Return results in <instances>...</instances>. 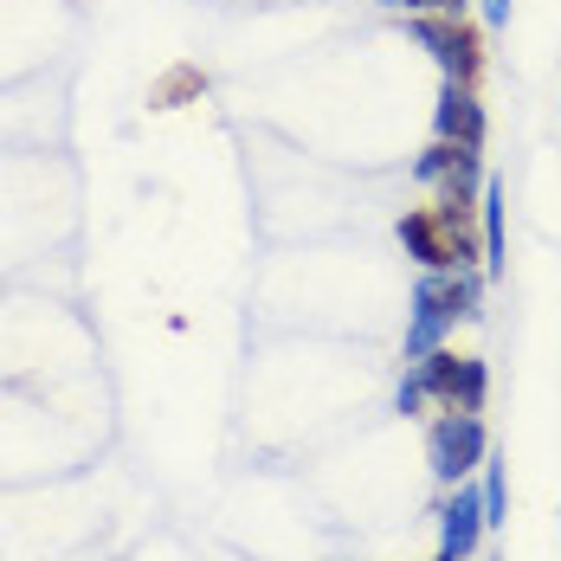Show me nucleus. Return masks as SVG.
<instances>
[{
  "label": "nucleus",
  "instance_id": "nucleus-1",
  "mask_svg": "<svg viewBox=\"0 0 561 561\" xmlns=\"http://www.w3.org/2000/svg\"><path fill=\"white\" fill-rule=\"evenodd\" d=\"M484 304V278L465 265V272H420L413 284V317H407V362H426L433 348H446V336L478 317Z\"/></svg>",
  "mask_w": 561,
  "mask_h": 561
},
{
  "label": "nucleus",
  "instance_id": "nucleus-2",
  "mask_svg": "<svg viewBox=\"0 0 561 561\" xmlns=\"http://www.w3.org/2000/svg\"><path fill=\"white\" fill-rule=\"evenodd\" d=\"M484 458H491V433H484L478 413H439V420L426 426V465H433V478H439L446 491L451 484H471Z\"/></svg>",
  "mask_w": 561,
  "mask_h": 561
},
{
  "label": "nucleus",
  "instance_id": "nucleus-3",
  "mask_svg": "<svg viewBox=\"0 0 561 561\" xmlns=\"http://www.w3.org/2000/svg\"><path fill=\"white\" fill-rule=\"evenodd\" d=\"M413 181L420 187H439V201L446 207H478V194H484V149H465V142H426L420 156H413Z\"/></svg>",
  "mask_w": 561,
  "mask_h": 561
},
{
  "label": "nucleus",
  "instance_id": "nucleus-4",
  "mask_svg": "<svg viewBox=\"0 0 561 561\" xmlns=\"http://www.w3.org/2000/svg\"><path fill=\"white\" fill-rule=\"evenodd\" d=\"M407 33L439 58V71H446L451 84H471V78H478L484 39H478V26H465V13H458V20H451V13H407Z\"/></svg>",
  "mask_w": 561,
  "mask_h": 561
},
{
  "label": "nucleus",
  "instance_id": "nucleus-5",
  "mask_svg": "<svg viewBox=\"0 0 561 561\" xmlns=\"http://www.w3.org/2000/svg\"><path fill=\"white\" fill-rule=\"evenodd\" d=\"M426 393L439 400V413H484V393H491V368L478 355H451V348H433L426 362H413Z\"/></svg>",
  "mask_w": 561,
  "mask_h": 561
},
{
  "label": "nucleus",
  "instance_id": "nucleus-6",
  "mask_svg": "<svg viewBox=\"0 0 561 561\" xmlns=\"http://www.w3.org/2000/svg\"><path fill=\"white\" fill-rule=\"evenodd\" d=\"M484 497H478V484H451L446 510H439V556L451 561H471L478 556V542H484Z\"/></svg>",
  "mask_w": 561,
  "mask_h": 561
},
{
  "label": "nucleus",
  "instance_id": "nucleus-7",
  "mask_svg": "<svg viewBox=\"0 0 561 561\" xmlns=\"http://www.w3.org/2000/svg\"><path fill=\"white\" fill-rule=\"evenodd\" d=\"M484 104H478V91L471 84H451L439 91V111H433V136L439 142H465V149H484Z\"/></svg>",
  "mask_w": 561,
  "mask_h": 561
},
{
  "label": "nucleus",
  "instance_id": "nucleus-8",
  "mask_svg": "<svg viewBox=\"0 0 561 561\" xmlns=\"http://www.w3.org/2000/svg\"><path fill=\"white\" fill-rule=\"evenodd\" d=\"M400 245H407V259L420 265V272H458L451 265V245H446V226H439V214L433 207H413V214H400Z\"/></svg>",
  "mask_w": 561,
  "mask_h": 561
},
{
  "label": "nucleus",
  "instance_id": "nucleus-9",
  "mask_svg": "<svg viewBox=\"0 0 561 561\" xmlns=\"http://www.w3.org/2000/svg\"><path fill=\"white\" fill-rule=\"evenodd\" d=\"M478 214H484V272H491V278H504V265H510V245H504V181H484Z\"/></svg>",
  "mask_w": 561,
  "mask_h": 561
},
{
  "label": "nucleus",
  "instance_id": "nucleus-10",
  "mask_svg": "<svg viewBox=\"0 0 561 561\" xmlns=\"http://www.w3.org/2000/svg\"><path fill=\"white\" fill-rule=\"evenodd\" d=\"M478 497H484V523H491V529H504V523H510V478H504V451H491V458L478 465Z\"/></svg>",
  "mask_w": 561,
  "mask_h": 561
},
{
  "label": "nucleus",
  "instance_id": "nucleus-11",
  "mask_svg": "<svg viewBox=\"0 0 561 561\" xmlns=\"http://www.w3.org/2000/svg\"><path fill=\"white\" fill-rule=\"evenodd\" d=\"M426 400H433V393H426V381H420V368H413V375H400V388H393V413L420 420V413H426Z\"/></svg>",
  "mask_w": 561,
  "mask_h": 561
},
{
  "label": "nucleus",
  "instance_id": "nucleus-12",
  "mask_svg": "<svg viewBox=\"0 0 561 561\" xmlns=\"http://www.w3.org/2000/svg\"><path fill=\"white\" fill-rule=\"evenodd\" d=\"M381 7H393V13H465V0H381Z\"/></svg>",
  "mask_w": 561,
  "mask_h": 561
},
{
  "label": "nucleus",
  "instance_id": "nucleus-13",
  "mask_svg": "<svg viewBox=\"0 0 561 561\" xmlns=\"http://www.w3.org/2000/svg\"><path fill=\"white\" fill-rule=\"evenodd\" d=\"M484 20H491V26H504V20H510V0H484Z\"/></svg>",
  "mask_w": 561,
  "mask_h": 561
},
{
  "label": "nucleus",
  "instance_id": "nucleus-14",
  "mask_svg": "<svg viewBox=\"0 0 561 561\" xmlns=\"http://www.w3.org/2000/svg\"><path fill=\"white\" fill-rule=\"evenodd\" d=\"M433 561H451V556H433Z\"/></svg>",
  "mask_w": 561,
  "mask_h": 561
}]
</instances>
